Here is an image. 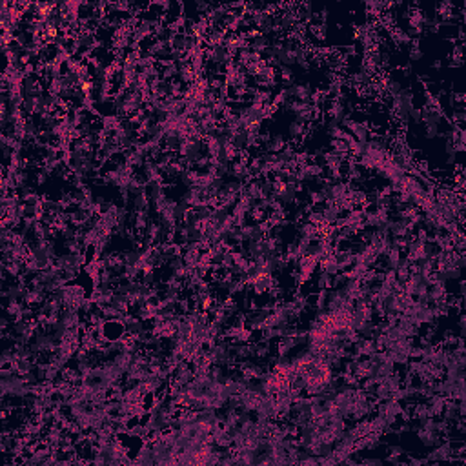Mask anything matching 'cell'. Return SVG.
<instances>
[{
  "mask_svg": "<svg viewBox=\"0 0 466 466\" xmlns=\"http://www.w3.org/2000/svg\"><path fill=\"white\" fill-rule=\"evenodd\" d=\"M257 419H266V421H279V410H277L275 395L264 393L255 408Z\"/></svg>",
  "mask_w": 466,
  "mask_h": 466,
  "instance_id": "cell-1",
  "label": "cell"
},
{
  "mask_svg": "<svg viewBox=\"0 0 466 466\" xmlns=\"http://www.w3.org/2000/svg\"><path fill=\"white\" fill-rule=\"evenodd\" d=\"M131 462L135 464H157L155 462V453H153V448H151V442L146 439L144 444L139 448L137 455L131 459Z\"/></svg>",
  "mask_w": 466,
  "mask_h": 466,
  "instance_id": "cell-2",
  "label": "cell"
},
{
  "mask_svg": "<svg viewBox=\"0 0 466 466\" xmlns=\"http://www.w3.org/2000/svg\"><path fill=\"white\" fill-rule=\"evenodd\" d=\"M415 431H417L419 441H421L422 446H426V448H433V446H437L442 441L441 433H437L435 430H430V428H417Z\"/></svg>",
  "mask_w": 466,
  "mask_h": 466,
  "instance_id": "cell-3",
  "label": "cell"
},
{
  "mask_svg": "<svg viewBox=\"0 0 466 466\" xmlns=\"http://www.w3.org/2000/svg\"><path fill=\"white\" fill-rule=\"evenodd\" d=\"M333 255H335L337 262H339V268H341V271H346L351 264H353V262H355V253H353L350 248L335 250V251H333Z\"/></svg>",
  "mask_w": 466,
  "mask_h": 466,
  "instance_id": "cell-4",
  "label": "cell"
},
{
  "mask_svg": "<svg viewBox=\"0 0 466 466\" xmlns=\"http://www.w3.org/2000/svg\"><path fill=\"white\" fill-rule=\"evenodd\" d=\"M321 270L322 271H326V273H330V275H333L335 277L337 273H341V268H339V262H337V259H335V255L333 253H330V255H326L324 259H322L321 262Z\"/></svg>",
  "mask_w": 466,
  "mask_h": 466,
  "instance_id": "cell-5",
  "label": "cell"
},
{
  "mask_svg": "<svg viewBox=\"0 0 466 466\" xmlns=\"http://www.w3.org/2000/svg\"><path fill=\"white\" fill-rule=\"evenodd\" d=\"M315 288H317V291L333 288V275H330V273H326V271L321 270V273H317L315 275Z\"/></svg>",
  "mask_w": 466,
  "mask_h": 466,
  "instance_id": "cell-6",
  "label": "cell"
},
{
  "mask_svg": "<svg viewBox=\"0 0 466 466\" xmlns=\"http://www.w3.org/2000/svg\"><path fill=\"white\" fill-rule=\"evenodd\" d=\"M408 57H410L411 61H419V59H422V50L419 48V42L413 41L410 46V51H408Z\"/></svg>",
  "mask_w": 466,
  "mask_h": 466,
  "instance_id": "cell-7",
  "label": "cell"
},
{
  "mask_svg": "<svg viewBox=\"0 0 466 466\" xmlns=\"http://www.w3.org/2000/svg\"><path fill=\"white\" fill-rule=\"evenodd\" d=\"M424 137L426 139H437L441 137V128L439 126H424Z\"/></svg>",
  "mask_w": 466,
  "mask_h": 466,
  "instance_id": "cell-8",
  "label": "cell"
},
{
  "mask_svg": "<svg viewBox=\"0 0 466 466\" xmlns=\"http://www.w3.org/2000/svg\"><path fill=\"white\" fill-rule=\"evenodd\" d=\"M359 462H362V464H382L384 462V459H381V457H362V459H359Z\"/></svg>",
  "mask_w": 466,
  "mask_h": 466,
  "instance_id": "cell-9",
  "label": "cell"
}]
</instances>
